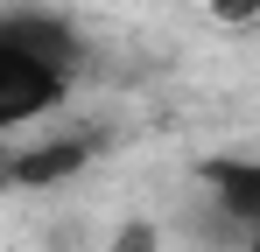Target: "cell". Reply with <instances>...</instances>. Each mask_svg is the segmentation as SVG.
Returning a JSON list of instances; mask_svg holds the SVG:
<instances>
[{
	"instance_id": "52a82bcc",
	"label": "cell",
	"mask_w": 260,
	"mask_h": 252,
	"mask_svg": "<svg viewBox=\"0 0 260 252\" xmlns=\"http://www.w3.org/2000/svg\"><path fill=\"white\" fill-rule=\"evenodd\" d=\"M239 252H260V231H246V238H239Z\"/></svg>"
},
{
	"instance_id": "8992f818",
	"label": "cell",
	"mask_w": 260,
	"mask_h": 252,
	"mask_svg": "<svg viewBox=\"0 0 260 252\" xmlns=\"http://www.w3.org/2000/svg\"><path fill=\"white\" fill-rule=\"evenodd\" d=\"M113 252H155V224H141V217H134L127 231H120V245Z\"/></svg>"
},
{
	"instance_id": "5b68a950",
	"label": "cell",
	"mask_w": 260,
	"mask_h": 252,
	"mask_svg": "<svg viewBox=\"0 0 260 252\" xmlns=\"http://www.w3.org/2000/svg\"><path fill=\"white\" fill-rule=\"evenodd\" d=\"M211 14L225 28H246V21H260V0H211Z\"/></svg>"
},
{
	"instance_id": "277c9868",
	"label": "cell",
	"mask_w": 260,
	"mask_h": 252,
	"mask_svg": "<svg viewBox=\"0 0 260 252\" xmlns=\"http://www.w3.org/2000/svg\"><path fill=\"white\" fill-rule=\"evenodd\" d=\"M0 42H14V49H28V56H49V63H63L71 77L85 70V42H78V28H71L63 14H36V7H14V14L0 21Z\"/></svg>"
},
{
	"instance_id": "6da1fadb",
	"label": "cell",
	"mask_w": 260,
	"mask_h": 252,
	"mask_svg": "<svg viewBox=\"0 0 260 252\" xmlns=\"http://www.w3.org/2000/svg\"><path fill=\"white\" fill-rule=\"evenodd\" d=\"M63 98H71V70L63 63L0 42V126H28L43 112H56Z\"/></svg>"
},
{
	"instance_id": "7a4b0ae2",
	"label": "cell",
	"mask_w": 260,
	"mask_h": 252,
	"mask_svg": "<svg viewBox=\"0 0 260 252\" xmlns=\"http://www.w3.org/2000/svg\"><path fill=\"white\" fill-rule=\"evenodd\" d=\"M99 133H49L36 147H14L7 154V182L14 189H56V182H71V175H85L99 161Z\"/></svg>"
},
{
	"instance_id": "3957f363",
	"label": "cell",
	"mask_w": 260,
	"mask_h": 252,
	"mask_svg": "<svg viewBox=\"0 0 260 252\" xmlns=\"http://www.w3.org/2000/svg\"><path fill=\"white\" fill-rule=\"evenodd\" d=\"M197 182H204V196L232 217L239 238L260 231V154H211V161H197Z\"/></svg>"
}]
</instances>
